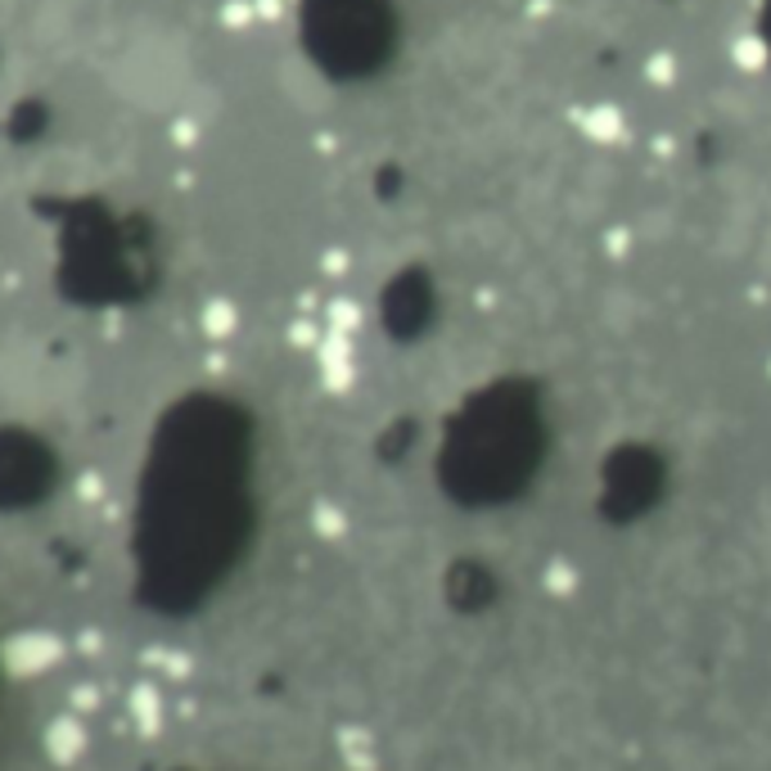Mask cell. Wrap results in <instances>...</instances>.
Wrapping results in <instances>:
<instances>
[{
	"instance_id": "6da1fadb",
	"label": "cell",
	"mask_w": 771,
	"mask_h": 771,
	"mask_svg": "<svg viewBox=\"0 0 771 771\" xmlns=\"http://www.w3.org/2000/svg\"><path fill=\"white\" fill-rule=\"evenodd\" d=\"M577 132L587 136L592 145H623L632 136V117L623 104H613V100H596L577 113Z\"/></svg>"
},
{
	"instance_id": "7a4b0ae2",
	"label": "cell",
	"mask_w": 771,
	"mask_h": 771,
	"mask_svg": "<svg viewBox=\"0 0 771 771\" xmlns=\"http://www.w3.org/2000/svg\"><path fill=\"white\" fill-rule=\"evenodd\" d=\"M5 659L14 672H46L59 659V645L50 636H18V641H10Z\"/></svg>"
},
{
	"instance_id": "3957f363",
	"label": "cell",
	"mask_w": 771,
	"mask_h": 771,
	"mask_svg": "<svg viewBox=\"0 0 771 771\" xmlns=\"http://www.w3.org/2000/svg\"><path fill=\"white\" fill-rule=\"evenodd\" d=\"M726 59H731L739 73L758 77V73L771 64V41H767L762 33H735V37L726 41Z\"/></svg>"
},
{
	"instance_id": "277c9868",
	"label": "cell",
	"mask_w": 771,
	"mask_h": 771,
	"mask_svg": "<svg viewBox=\"0 0 771 771\" xmlns=\"http://www.w3.org/2000/svg\"><path fill=\"white\" fill-rule=\"evenodd\" d=\"M46 749L54 762H77L82 749H86V731L77 718H54L50 731H46Z\"/></svg>"
},
{
	"instance_id": "5b68a950",
	"label": "cell",
	"mask_w": 771,
	"mask_h": 771,
	"mask_svg": "<svg viewBox=\"0 0 771 771\" xmlns=\"http://www.w3.org/2000/svg\"><path fill=\"white\" fill-rule=\"evenodd\" d=\"M645 82L650 86H672L676 82V54L672 50H655L645 59Z\"/></svg>"
},
{
	"instance_id": "8992f818",
	"label": "cell",
	"mask_w": 771,
	"mask_h": 771,
	"mask_svg": "<svg viewBox=\"0 0 771 771\" xmlns=\"http://www.w3.org/2000/svg\"><path fill=\"white\" fill-rule=\"evenodd\" d=\"M546 587H550V592H560V596H569V592L577 587L573 564H564V560H560V564H550V569H546Z\"/></svg>"
},
{
	"instance_id": "52a82bcc",
	"label": "cell",
	"mask_w": 771,
	"mask_h": 771,
	"mask_svg": "<svg viewBox=\"0 0 771 771\" xmlns=\"http://www.w3.org/2000/svg\"><path fill=\"white\" fill-rule=\"evenodd\" d=\"M316 528L325 537H338L344 533V510H334V506H316Z\"/></svg>"
},
{
	"instance_id": "ba28073f",
	"label": "cell",
	"mask_w": 771,
	"mask_h": 771,
	"mask_svg": "<svg viewBox=\"0 0 771 771\" xmlns=\"http://www.w3.org/2000/svg\"><path fill=\"white\" fill-rule=\"evenodd\" d=\"M361 316H357V307L352 302H334V325H344V329H352Z\"/></svg>"
},
{
	"instance_id": "9c48e42d",
	"label": "cell",
	"mask_w": 771,
	"mask_h": 771,
	"mask_svg": "<svg viewBox=\"0 0 771 771\" xmlns=\"http://www.w3.org/2000/svg\"><path fill=\"white\" fill-rule=\"evenodd\" d=\"M767 380H771V357H767Z\"/></svg>"
}]
</instances>
